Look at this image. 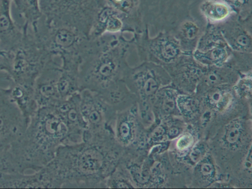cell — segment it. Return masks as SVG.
Returning a JSON list of instances; mask_svg holds the SVG:
<instances>
[{"label": "cell", "mask_w": 252, "mask_h": 189, "mask_svg": "<svg viewBox=\"0 0 252 189\" xmlns=\"http://www.w3.org/2000/svg\"><path fill=\"white\" fill-rule=\"evenodd\" d=\"M31 28L41 46L51 55L60 58L63 69L79 72L82 61L96 42L95 38L75 29L50 26L42 16Z\"/></svg>", "instance_id": "277c9868"}, {"label": "cell", "mask_w": 252, "mask_h": 189, "mask_svg": "<svg viewBox=\"0 0 252 189\" xmlns=\"http://www.w3.org/2000/svg\"><path fill=\"white\" fill-rule=\"evenodd\" d=\"M225 65L233 68L240 74L252 71V53L232 51Z\"/></svg>", "instance_id": "4316f807"}, {"label": "cell", "mask_w": 252, "mask_h": 189, "mask_svg": "<svg viewBox=\"0 0 252 189\" xmlns=\"http://www.w3.org/2000/svg\"><path fill=\"white\" fill-rule=\"evenodd\" d=\"M240 74L233 68L224 64L221 66H210L207 69L198 84L199 89L204 91L222 85H229L236 82Z\"/></svg>", "instance_id": "44dd1931"}, {"label": "cell", "mask_w": 252, "mask_h": 189, "mask_svg": "<svg viewBox=\"0 0 252 189\" xmlns=\"http://www.w3.org/2000/svg\"><path fill=\"white\" fill-rule=\"evenodd\" d=\"M201 172L204 176H209L212 174L213 167L209 163H205L201 167Z\"/></svg>", "instance_id": "836d02e7"}, {"label": "cell", "mask_w": 252, "mask_h": 189, "mask_svg": "<svg viewBox=\"0 0 252 189\" xmlns=\"http://www.w3.org/2000/svg\"><path fill=\"white\" fill-rule=\"evenodd\" d=\"M169 135L171 136H174L176 135L178 133V130L176 128H172L169 131Z\"/></svg>", "instance_id": "d590c367"}, {"label": "cell", "mask_w": 252, "mask_h": 189, "mask_svg": "<svg viewBox=\"0 0 252 189\" xmlns=\"http://www.w3.org/2000/svg\"><path fill=\"white\" fill-rule=\"evenodd\" d=\"M192 0H139L143 27L150 33L172 31L191 16Z\"/></svg>", "instance_id": "ba28073f"}, {"label": "cell", "mask_w": 252, "mask_h": 189, "mask_svg": "<svg viewBox=\"0 0 252 189\" xmlns=\"http://www.w3.org/2000/svg\"><path fill=\"white\" fill-rule=\"evenodd\" d=\"M57 88L61 100L66 99L80 92L79 72L62 68L58 81Z\"/></svg>", "instance_id": "d4e9b609"}, {"label": "cell", "mask_w": 252, "mask_h": 189, "mask_svg": "<svg viewBox=\"0 0 252 189\" xmlns=\"http://www.w3.org/2000/svg\"><path fill=\"white\" fill-rule=\"evenodd\" d=\"M193 138L189 134H186L180 137L177 141V147L180 150L188 149L192 143Z\"/></svg>", "instance_id": "1f68e13d"}, {"label": "cell", "mask_w": 252, "mask_h": 189, "mask_svg": "<svg viewBox=\"0 0 252 189\" xmlns=\"http://www.w3.org/2000/svg\"><path fill=\"white\" fill-rule=\"evenodd\" d=\"M232 52L217 25L207 23L192 55L206 67L221 66L227 62Z\"/></svg>", "instance_id": "8fae6325"}, {"label": "cell", "mask_w": 252, "mask_h": 189, "mask_svg": "<svg viewBox=\"0 0 252 189\" xmlns=\"http://www.w3.org/2000/svg\"><path fill=\"white\" fill-rule=\"evenodd\" d=\"M132 40L122 32L100 36L79 69L80 91L87 89L97 94L117 112L137 103L125 81L131 66L129 56L135 51Z\"/></svg>", "instance_id": "6da1fadb"}, {"label": "cell", "mask_w": 252, "mask_h": 189, "mask_svg": "<svg viewBox=\"0 0 252 189\" xmlns=\"http://www.w3.org/2000/svg\"><path fill=\"white\" fill-rule=\"evenodd\" d=\"M69 144V131L53 106L38 108L24 134L7 147L9 160L18 173L38 170L51 161L58 149Z\"/></svg>", "instance_id": "3957f363"}, {"label": "cell", "mask_w": 252, "mask_h": 189, "mask_svg": "<svg viewBox=\"0 0 252 189\" xmlns=\"http://www.w3.org/2000/svg\"><path fill=\"white\" fill-rule=\"evenodd\" d=\"M203 151L198 147L195 148L190 155V158L194 162H198L202 157Z\"/></svg>", "instance_id": "d6a6232c"}, {"label": "cell", "mask_w": 252, "mask_h": 189, "mask_svg": "<svg viewBox=\"0 0 252 189\" xmlns=\"http://www.w3.org/2000/svg\"><path fill=\"white\" fill-rule=\"evenodd\" d=\"M164 132L162 128L158 127L154 131L153 133V137L154 138L158 137L161 136Z\"/></svg>", "instance_id": "e575fe53"}, {"label": "cell", "mask_w": 252, "mask_h": 189, "mask_svg": "<svg viewBox=\"0 0 252 189\" xmlns=\"http://www.w3.org/2000/svg\"><path fill=\"white\" fill-rule=\"evenodd\" d=\"M199 10L207 23L217 25L235 13L231 7L222 0H203Z\"/></svg>", "instance_id": "cb8c5ba5"}, {"label": "cell", "mask_w": 252, "mask_h": 189, "mask_svg": "<svg viewBox=\"0 0 252 189\" xmlns=\"http://www.w3.org/2000/svg\"><path fill=\"white\" fill-rule=\"evenodd\" d=\"M137 104L117 112L114 132L116 140L124 148L141 151L143 135Z\"/></svg>", "instance_id": "4fadbf2b"}, {"label": "cell", "mask_w": 252, "mask_h": 189, "mask_svg": "<svg viewBox=\"0 0 252 189\" xmlns=\"http://www.w3.org/2000/svg\"><path fill=\"white\" fill-rule=\"evenodd\" d=\"M171 81L164 68L153 62L143 61L128 67L125 81L136 97L140 116L146 115L147 107L156 97L161 84Z\"/></svg>", "instance_id": "52a82bcc"}, {"label": "cell", "mask_w": 252, "mask_h": 189, "mask_svg": "<svg viewBox=\"0 0 252 189\" xmlns=\"http://www.w3.org/2000/svg\"><path fill=\"white\" fill-rule=\"evenodd\" d=\"M124 151L114 133L106 132L61 146L52 160L63 181V189H106L105 181Z\"/></svg>", "instance_id": "7a4b0ae2"}, {"label": "cell", "mask_w": 252, "mask_h": 189, "mask_svg": "<svg viewBox=\"0 0 252 189\" xmlns=\"http://www.w3.org/2000/svg\"><path fill=\"white\" fill-rule=\"evenodd\" d=\"M106 189L136 188L130 176L120 161L110 175L105 181Z\"/></svg>", "instance_id": "484cf974"}, {"label": "cell", "mask_w": 252, "mask_h": 189, "mask_svg": "<svg viewBox=\"0 0 252 189\" xmlns=\"http://www.w3.org/2000/svg\"><path fill=\"white\" fill-rule=\"evenodd\" d=\"M12 15L19 26H32L42 16L39 0H11Z\"/></svg>", "instance_id": "603a6c76"}, {"label": "cell", "mask_w": 252, "mask_h": 189, "mask_svg": "<svg viewBox=\"0 0 252 189\" xmlns=\"http://www.w3.org/2000/svg\"><path fill=\"white\" fill-rule=\"evenodd\" d=\"M234 90L240 96L249 97L251 96L252 72L240 74L234 86Z\"/></svg>", "instance_id": "f546056e"}, {"label": "cell", "mask_w": 252, "mask_h": 189, "mask_svg": "<svg viewBox=\"0 0 252 189\" xmlns=\"http://www.w3.org/2000/svg\"><path fill=\"white\" fill-rule=\"evenodd\" d=\"M227 3L240 18L252 17V0H222Z\"/></svg>", "instance_id": "83f0119b"}, {"label": "cell", "mask_w": 252, "mask_h": 189, "mask_svg": "<svg viewBox=\"0 0 252 189\" xmlns=\"http://www.w3.org/2000/svg\"><path fill=\"white\" fill-rule=\"evenodd\" d=\"M80 110L86 130L83 140L93 135L114 132L117 111L97 94L87 89L80 92Z\"/></svg>", "instance_id": "30bf717a"}, {"label": "cell", "mask_w": 252, "mask_h": 189, "mask_svg": "<svg viewBox=\"0 0 252 189\" xmlns=\"http://www.w3.org/2000/svg\"><path fill=\"white\" fill-rule=\"evenodd\" d=\"M106 5L120 15L124 27L122 32L133 34L141 33L143 28L139 0H105Z\"/></svg>", "instance_id": "d6986e66"}, {"label": "cell", "mask_w": 252, "mask_h": 189, "mask_svg": "<svg viewBox=\"0 0 252 189\" xmlns=\"http://www.w3.org/2000/svg\"><path fill=\"white\" fill-rule=\"evenodd\" d=\"M80 93L69 98L60 100L53 107L66 124L69 131V145L83 141L86 130L85 123L80 110Z\"/></svg>", "instance_id": "2e32d148"}, {"label": "cell", "mask_w": 252, "mask_h": 189, "mask_svg": "<svg viewBox=\"0 0 252 189\" xmlns=\"http://www.w3.org/2000/svg\"><path fill=\"white\" fill-rule=\"evenodd\" d=\"M105 0H39L42 16L51 27L75 29L90 35Z\"/></svg>", "instance_id": "5b68a950"}, {"label": "cell", "mask_w": 252, "mask_h": 189, "mask_svg": "<svg viewBox=\"0 0 252 189\" xmlns=\"http://www.w3.org/2000/svg\"><path fill=\"white\" fill-rule=\"evenodd\" d=\"M205 26L190 16L182 21L171 32L178 40L183 54H192Z\"/></svg>", "instance_id": "ffe728a7"}, {"label": "cell", "mask_w": 252, "mask_h": 189, "mask_svg": "<svg viewBox=\"0 0 252 189\" xmlns=\"http://www.w3.org/2000/svg\"><path fill=\"white\" fill-rule=\"evenodd\" d=\"M60 57L53 56L36 79L34 97L38 108L53 106L60 101L57 83L62 72Z\"/></svg>", "instance_id": "5bb4252c"}, {"label": "cell", "mask_w": 252, "mask_h": 189, "mask_svg": "<svg viewBox=\"0 0 252 189\" xmlns=\"http://www.w3.org/2000/svg\"><path fill=\"white\" fill-rule=\"evenodd\" d=\"M24 32L14 20L11 0H0V51L9 52L21 43Z\"/></svg>", "instance_id": "e0dca14e"}, {"label": "cell", "mask_w": 252, "mask_h": 189, "mask_svg": "<svg viewBox=\"0 0 252 189\" xmlns=\"http://www.w3.org/2000/svg\"><path fill=\"white\" fill-rule=\"evenodd\" d=\"M132 42L139 62H151L164 67L183 54L178 40L170 31H160L151 36L146 29L134 34Z\"/></svg>", "instance_id": "9c48e42d"}, {"label": "cell", "mask_w": 252, "mask_h": 189, "mask_svg": "<svg viewBox=\"0 0 252 189\" xmlns=\"http://www.w3.org/2000/svg\"><path fill=\"white\" fill-rule=\"evenodd\" d=\"M29 120L11 98L7 87H0V147H7L26 130Z\"/></svg>", "instance_id": "7c38bea8"}, {"label": "cell", "mask_w": 252, "mask_h": 189, "mask_svg": "<svg viewBox=\"0 0 252 189\" xmlns=\"http://www.w3.org/2000/svg\"><path fill=\"white\" fill-rule=\"evenodd\" d=\"M252 18L242 19L233 13L217 24L227 44L233 52L252 53Z\"/></svg>", "instance_id": "9a60e30c"}, {"label": "cell", "mask_w": 252, "mask_h": 189, "mask_svg": "<svg viewBox=\"0 0 252 189\" xmlns=\"http://www.w3.org/2000/svg\"><path fill=\"white\" fill-rule=\"evenodd\" d=\"M20 44L8 52V69L3 73L10 81L34 87L35 81L53 56L40 45L30 27L24 28Z\"/></svg>", "instance_id": "8992f818"}, {"label": "cell", "mask_w": 252, "mask_h": 189, "mask_svg": "<svg viewBox=\"0 0 252 189\" xmlns=\"http://www.w3.org/2000/svg\"><path fill=\"white\" fill-rule=\"evenodd\" d=\"M123 27L119 14L106 5L98 15L90 37L96 38L107 33H119L122 32Z\"/></svg>", "instance_id": "7402d4cb"}, {"label": "cell", "mask_w": 252, "mask_h": 189, "mask_svg": "<svg viewBox=\"0 0 252 189\" xmlns=\"http://www.w3.org/2000/svg\"><path fill=\"white\" fill-rule=\"evenodd\" d=\"M241 134V127L238 123H234L228 127L225 138L226 141L230 144L235 143L239 139Z\"/></svg>", "instance_id": "4dcf8cb0"}, {"label": "cell", "mask_w": 252, "mask_h": 189, "mask_svg": "<svg viewBox=\"0 0 252 189\" xmlns=\"http://www.w3.org/2000/svg\"><path fill=\"white\" fill-rule=\"evenodd\" d=\"M176 101L181 111L186 116L192 115L197 110L198 102L190 96L180 94L177 96Z\"/></svg>", "instance_id": "f1b7e54d"}, {"label": "cell", "mask_w": 252, "mask_h": 189, "mask_svg": "<svg viewBox=\"0 0 252 189\" xmlns=\"http://www.w3.org/2000/svg\"><path fill=\"white\" fill-rule=\"evenodd\" d=\"M171 80L185 84H198L207 67L198 61L192 54H182L175 61L163 67Z\"/></svg>", "instance_id": "ac0fdd59"}]
</instances>
